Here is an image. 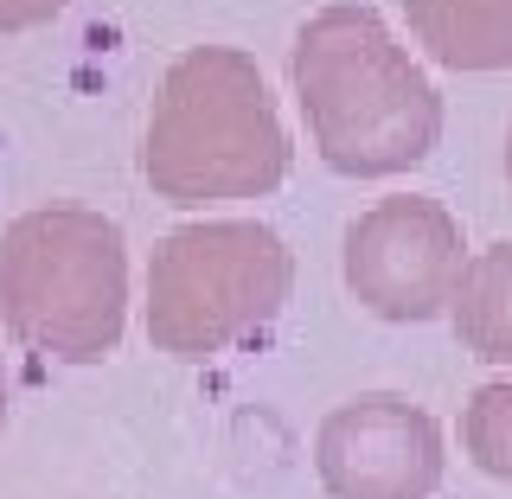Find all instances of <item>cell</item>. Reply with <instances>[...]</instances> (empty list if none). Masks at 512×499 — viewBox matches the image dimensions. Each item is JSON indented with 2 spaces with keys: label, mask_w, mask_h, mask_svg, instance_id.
Listing matches in <instances>:
<instances>
[{
  "label": "cell",
  "mask_w": 512,
  "mask_h": 499,
  "mask_svg": "<svg viewBox=\"0 0 512 499\" xmlns=\"http://www.w3.org/2000/svg\"><path fill=\"white\" fill-rule=\"evenodd\" d=\"M301 116L320 160L346 180L410 173L442 141V96L372 7H320L288 45Z\"/></svg>",
  "instance_id": "obj_1"
},
{
  "label": "cell",
  "mask_w": 512,
  "mask_h": 499,
  "mask_svg": "<svg viewBox=\"0 0 512 499\" xmlns=\"http://www.w3.org/2000/svg\"><path fill=\"white\" fill-rule=\"evenodd\" d=\"M295 288V256L256 218L180 224L148 263V340L167 359H218L224 346L263 333Z\"/></svg>",
  "instance_id": "obj_4"
},
{
  "label": "cell",
  "mask_w": 512,
  "mask_h": 499,
  "mask_svg": "<svg viewBox=\"0 0 512 499\" xmlns=\"http://www.w3.org/2000/svg\"><path fill=\"white\" fill-rule=\"evenodd\" d=\"M461 448L480 474L512 480V378L500 384H480L461 410Z\"/></svg>",
  "instance_id": "obj_9"
},
{
  "label": "cell",
  "mask_w": 512,
  "mask_h": 499,
  "mask_svg": "<svg viewBox=\"0 0 512 499\" xmlns=\"http://www.w3.org/2000/svg\"><path fill=\"white\" fill-rule=\"evenodd\" d=\"M7 333L58 365H96L122 346L128 250L122 224L90 205H39L0 231Z\"/></svg>",
  "instance_id": "obj_3"
},
{
  "label": "cell",
  "mask_w": 512,
  "mask_h": 499,
  "mask_svg": "<svg viewBox=\"0 0 512 499\" xmlns=\"http://www.w3.org/2000/svg\"><path fill=\"white\" fill-rule=\"evenodd\" d=\"M410 32L448 71H506L512 64V0H404Z\"/></svg>",
  "instance_id": "obj_7"
},
{
  "label": "cell",
  "mask_w": 512,
  "mask_h": 499,
  "mask_svg": "<svg viewBox=\"0 0 512 499\" xmlns=\"http://www.w3.org/2000/svg\"><path fill=\"white\" fill-rule=\"evenodd\" d=\"M64 7L71 0H0V32H32V26L58 20Z\"/></svg>",
  "instance_id": "obj_10"
},
{
  "label": "cell",
  "mask_w": 512,
  "mask_h": 499,
  "mask_svg": "<svg viewBox=\"0 0 512 499\" xmlns=\"http://www.w3.org/2000/svg\"><path fill=\"white\" fill-rule=\"evenodd\" d=\"M506 180H512V128H506Z\"/></svg>",
  "instance_id": "obj_12"
},
{
  "label": "cell",
  "mask_w": 512,
  "mask_h": 499,
  "mask_svg": "<svg viewBox=\"0 0 512 499\" xmlns=\"http://www.w3.org/2000/svg\"><path fill=\"white\" fill-rule=\"evenodd\" d=\"M442 461L436 416L397 391L346 397L314 436V468L333 499H429Z\"/></svg>",
  "instance_id": "obj_6"
},
{
  "label": "cell",
  "mask_w": 512,
  "mask_h": 499,
  "mask_svg": "<svg viewBox=\"0 0 512 499\" xmlns=\"http://www.w3.org/2000/svg\"><path fill=\"white\" fill-rule=\"evenodd\" d=\"M0 429H7V372H0Z\"/></svg>",
  "instance_id": "obj_11"
},
{
  "label": "cell",
  "mask_w": 512,
  "mask_h": 499,
  "mask_svg": "<svg viewBox=\"0 0 512 499\" xmlns=\"http://www.w3.org/2000/svg\"><path fill=\"white\" fill-rule=\"evenodd\" d=\"M468 244L436 199H378L346 231V288L378 320H436L461 288Z\"/></svg>",
  "instance_id": "obj_5"
},
{
  "label": "cell",
  "mask_w": 512,
  "mask_h": 499,
  "mask_svg": "<svg viewBox=\"0 0 512 499\" xmlns=\"http://www.w3.org/2000/svg\"><path fill=\"white\" fill-rule=\"evenodd\" d=\"M288 173V135L263 71L237 45H192L167 64L141 141V180L167 205L263 199Z\"/></svg>",
  "instance_id": "obj_2"
},
{
  "label": "cell",
  "mask_w": 512,
  "mask_h": 499,
  "mask_svg": "<svg viewBox=\"0 0 512 499\" xmlns=\"http://www.w3.org/2000/svg\"><path fill=\"white\" fill-rule=\"evenodd\" d=\"M448 314H455V340L468 346L474 359L512 365V237L468 256Z\"/></svg>",
  "instance_id": "obj_8"
}]
</instances>
